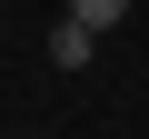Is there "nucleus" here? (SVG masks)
Segmentation results:
<instances>
[{
  "mask_svg": "<svg viewBox=\"0 0 149 139\" xmlns=\"http://www.w3.org/2000/svg\"><path fill=\"white\" fill-rule=\"evenodd\" d=\"M90 60H100V30H80V20L60 10V30H50V70H90Z\"/></svg>",
  "mask_w": 149,
  "mask_h": 139,
  "instance_id": "f257e3e1",
  "label": "nucleus"
},
{
  "mask_svg": "<svg viewBox=\"0 0 149 139\" xmlns=\"http://www.w3.org/2000/svg\"><path fill=\"white\" fill-rule=\"evenodd\" d=\"M70 20H80V30H119V20H129V0H70Z\"/></svg>",
  "mask_w": 149,
  "mask_h": 139,
  "instance_id": "f03ea898",
  "label": "nucleus"
}]
</instances>
